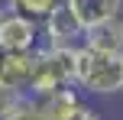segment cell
I'll return each mask as SVG.
<instances>
[{"mask_svg":"<svg viewBox=\"0 0 123 120\" xmlns=\"http://www.w3.org/2000/svg\"><path fill=\"white\" fill-rule=\"evenodd\" d=\"M74 88L84 97L123 94V55L78 45L74 49Z\"/></svg>","mask_w":123,"mask_h":120,"instance_id":"obj_1","label":"cell"},{"mask_svg":"<svg viewBox=\"0 0 123 120\" xmlns=\"http://www.w3.org/2000/svg\"><path fill=\"white\" fill-rule=\"evenodd\" d=\"M62 88H74V49H52L39 45L32 55V81L29 97L52 94Z\"/></svg>","mask_w":123,"mask_h":120,"instance_id":"obj_2","label":"cell"},{"mask_svg":"<svg viewBox=\"0 0 123 120\" xmlns=\"http://www.w3.org/2000/svg\"><path fill=\"white\" fill-rule=\"evenodd\" d=\"M39 29H42V45H52V49H78L84 42V29L78 26V19L65 3H58L39 23Z\"/></svg>","mask_w":123,"mask_h":120,"instance_id":"obj_3","label":"cell"},{"mask_svg":"<svg viewBox=\"0 0 123 120\" xmlns=\"http://www.w3.org/2000/svg\"><path fill=\"white\" fill-rule=\"evenodd\" d=\"M42 45V29L36 19L19 13H3L0 19V52H36Z\"/></svg>","mask_w":123,"mask_h":120,"instance_id":"obj_4","label":"cell"},{"mask_svg":"<svg viewBox=\"0 0 123 120\" xmlns=\"http://www.w3.org/2000/svg\"><path fill=\"white\" fill-rule=\"evenodd\" d=\"M32 55L36 52H0V91L16 97H29Z\"/></svg>","mask_w":123,"mask_h":120,"instance_id":"obj_5","label":"cell"},{"mask_svg":"<svg viewBox=\"0 0 123 120\" xmlns=\"http://www.w3.org/2000/svg\"><path fill=\"white\" fill-rule=\"evenodd\" d=\"M71 10V16L78 19L81 29H94V26L107 23V19L123 16V0H62Z\"/></svg>","mask_w":123,"mask_h":120,"instance_id":"obj_6","label":"cell"},{"mask_svg":"<svg viewBox=\"0 0 123 120\" xmlns=\"http://www.w3.org/2000/svg\"><path fill=\"white\" fill-rule=\"evenodd\" d=\"M81 45H91V49H100V52L123 55V16L107 19V23H100V26H94V29H87Z\"/></svg>","mask_w":123,"mask_h":120,"instance_id":"obj_7","label":"cell"},{"mask_svg":"<svg viewBox=\"0 0 123 120\" xmlns=\"http://www.w3.org/2000/svg\"><path fill=\"white\" fill-rule=\"evenodd\" d=\"M58 3H62V0H3L6 13H19V16L36 19V23H42Z\"/></svg>","mask_w":123,"mask_h":120,"instance_id":"obj_8","label":"cell"},{"mask_svg":"<svg viewBox=\"0 0 123 120\" xmlns=\"http://www.w3.org/2000/svg\"><path fill=\"white\" fill-rule=\"evenodd\" d=\"M3 120H42V117L36 114V107H32L29 97H23V101H16V107H13Z\"/></svg>","mask_w":123,"mask_h":120,"instance_id":"obj_9","label":"cell"},{"mask_svg":"<svg viewBox=\"0 0 123 120\" xmlns=\"http://www.w3.org/2000/svg\"><path fill=\"white\" fill-rule=\"evenodd\" d=\"M65 120H100V114H97V107H94L91 101H84L81 107H74Z\"/></svg>","mask_w":123,"mask_h":120,"instance_id":"obj_10","label":"cell"},{"mask_svg":"<svg viewBox=\"0 0 123 120\" xmlns=\"http://www.w3.org/2000/svg\"><path fill=\"white\" fill-rule=\"evenodd\" d=\"M3 13H6V6H3V0H0V19H3Z\"/></svg>","mask_w":123,"mask_h":120,"instance_id":"obj_11","label":"cell"}]
</instances>
